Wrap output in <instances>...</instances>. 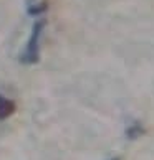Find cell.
I'll return each mask as SVG.
<instances>
[{
    "label": "cell",
    "mask_w": 154,
    "mask_h": 160,
    "mask_svg": "<svg viewBox=\"0 0 154 160\" xmlns=\"http://www.w3.org/2000/svg\"><path fill=\"white\" fill-rule=\"evenodd\" d=\"M43 27H45V22H37L33 25L30 40H28L25 50H23L20 56V61L23 64H35L40 60V37H41V32H43Z\"/></svg>",
    "instance_id": "1"
},
{
    "label": "cell",
    "mask_w": 154,
    "mask_h": 160,
    "mask_svg": "<svg viewBox=\"0 0 154 160\" xmlns=\"http://www.w3.org/2000/svg\"><path fill=\"white\" fill-rule=\"evenodd\" d=\"M15 112V102L5 96H0V121H5Z\"/></svg>",
    "instance_id": "2"
},
{
    "label": "cell",
    "mask_w": 154,
    "mask_h": 160,
    "mask_svg": "<svg viewBox=\"0 0 154 160\" xmlns=\"http://www.w3.org/2000/svg\"><path fill=\"white\" fill-rule=\"evenodd\" d=\"M28 2H30V3H32V2H33V0H28Z\"/></svg>",
    "instance_id": "3"
},
{
    "label": "cell",
    "mask_w": 154,
    "mask_h": 160,
    "mask_svg": "<svg viewBox=\"0 0 154 160\" xmlns=\"http://www.w3.org/2000/svg\"><path fill=\"white\" fill-rule=\"evenodd\" d=\"M113 160H118V158H113Z\"/></svg>",
    "instance_id": "4"
}]
</instances>
